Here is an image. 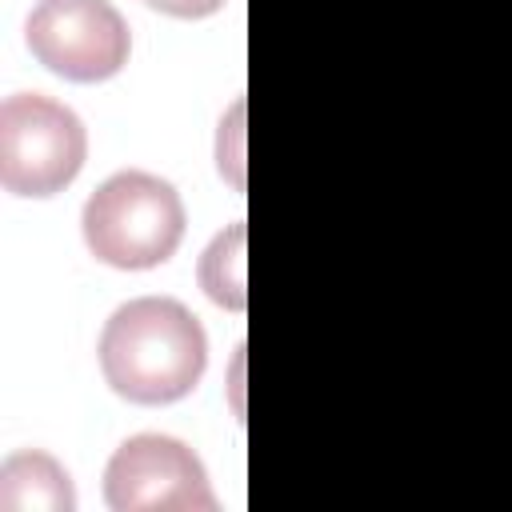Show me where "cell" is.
Instances as JSON below:
<instances>
[{
    "label": "cell",
    "mask_w": 512,
    "mask_h": 512,
    "mask_svg": "<svg viewBox=\"0 0 512 512\" xmlns=\"http://www.w3.org/2000/svg\"><path fill=\"white\" fill-rule=\"evenodd\" d=\"M100 372L132 404L184 400L208 364L204 324L172 296H136L120 304L100 332Z\"/></svg>",
    "instance_id": "obj_1"
},
{
    "label": "cell",
    "mask_w": 512,
    "mask_h": 512,
    "mask_svg": "<svg viewBox=\"0 0 512 512\" xmlns=\"http://www.w3.org/2000/svg\"><path fill=\"white\" fill-rule=\"evenodd\" d=\"M80 228L96 260L124 272L156 268L184 240V200L164 176L124 168L88 196Z\"/></svg>",
    "instance_id": "obj_2"
},
{
    "label": "cell",
    "mask_w": 512,
    "mask_h": 512,
    "mask_svg": "<svg viewBox=\"0 0 512 512\" xmlns=\"http://www.w3.org/2000/svg\"><path fill=\"white\" fill-rule=\"evenodd\" d=\"M88 156V132L72 108L40 92L0 104V184L12 196H56Z\"/></svg>",
    "instance_id": "obj_3"
},
{
    "label": "cell",
    "mask_w": 512,
    "mask_h": 512,
    "mask_svg": "<svg viewBox=\"0 0 512 512\" xmlns=\"http://www.w3.org/2000/svg\"><path fill=\"white\" fill-rule=\"evenodd\" d=\"M104 500L112 512H216L200 456L164 432L128 436L104 468Z\"/></svg>",
    "instance_id": "obj_4"
},
{
    "label": "cell",
    "mask_w": 512,
    "mask_h": 512,
    "mask_svg": "<svg viewBox=\"0 0 512 512\" xmlns=\"http://www.w3.org/2000/svg\"><path fill=\"white\" fill-rule=\"evenodd\" d=\"M32 56L76 84H96L128 64L132 32L108 0H40L24 24Z\"/></svg>",
    "instance_id": "obj_5"
},
{
    "label": "cell",
    "mask_w": 512,
    "mask_h": 512,
    "mask_svg": "<svg viewBox=\"0 0 512 512\" xmlns=\"http://www.w3.org/2000/svg\"><path fill=\"white\" fill-rule=\"evenodd\" d=\"M0 512H76L68 468L40 448L12 452L0 464Z\"/></svg>",
    "instance_id": "obj_6"
},
{
    "label": "cell",
    "mask_w": 512,
    "mask_h": 512,
    "mask_svg": "<svg viewBox=\"0 0 512 512\" xmlns=\"http://www.w3.org/2000/svg\"><path fill=\"white\" fill-rule=\"evenodd\" d=\"M244 248H248V224L232 220L212 236V244L200 256V288L212 304L228 312H244L248 304V280H244Z\"/></svg>",
    "instance_id": "obj_7"
},
{
    "label": "cell",
    "mask_w": 512,
    "mask_h": 512,
    "mask_svg": "<svg viewBox=\"0 0 512 512\" xmlns=\"http://www.w3.org/2000/svg\"><path fill=\"white\" fill-rule=\"evenodd\" d=\"M216 164L220 172L232 180V188H244V100L232 104V112L220 120V136H216Z\"/></svg>",
    "instance_id": "obj_8"
},
{
    "label": "cell",
    "mask_w": 512,
    "mask_h": 512,
    "mask_svg": "<svg viewBox=\"0 0 512 512\" xmlns=\"http://www.w3.org/2000/svg\"><path fill=\"white\" fill-rule=\"evenodd\" d=\"M144 4L164 16H176V20H204V16L220 12L228 0H144Z\"/></svg>",
    "instance_id": "obj_9"
}]
</instances>
